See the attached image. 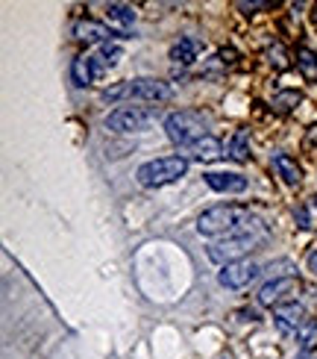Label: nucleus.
<instances>
[{
    "instance_id": "nucleus-1",
    "label": "nucleus",
    "mask_w": 317,
    "mask_h": 359,
    "mask_svg": "<svg viewBox=\"0 0 317 359\" xmlns=\"http://www.w3.org/2000/svg\"><path fill=\"white\" fill-rule=\"evenodd\" d=\"M262 230V221L256 218L250 209L244 206H212L197 218V233L209 236V239H229V236H241V233H253Z\"/></svg>"
},
{
    "instance_id": "nucleus-2",
    "label": "nucleus",
    "mask_w": 317,
    "mask_h": 359,
    "mask_svg": "<svg viewBox=\"0 0 317 359\" xmlns=\"http://www.w3.org/2000/svg\"><path fill=\"white\" fill-rule=\"evenodd\" d=\"M124 97H133V100H150V104H158V100H170L174 97V89L165 83V80H156V77H135V80H124L118 85L103 92V100L115 104V100H124Z\"/></svg>"
},
{
    "instance_id": "nucleus-3",
    "label": "nucleus",
    "mask_w": 317,
    "mask_h": 359,
    "mask_svg": "<svg viewBox=\"0 0 317 359\" xmlns=\"http://www.w3.org/2000/svg\"><path fill=\"white\" fill-rule=\"evenodd\" d=\"M185 171H189V160L185 156H162V160H150L135 171V180L144 189H162V185L177 183Z\"/></svg>"
},
{
    "instance_id": "nucleus-4",
    "label": "nucleus",
    "mask_w": 317,
    "mask_h": 359,
    "mask_svg": "<svg viewBox=\"0 0 317 359\" xmlns=\"http://www.w3.org/2000/svg\"><path fill=\"white\" fill-rule=\"evenodd\" d=\"M209 121V115L203 112H191V109H182V112H170L165 118V133L168 139L179 148H189L194 145L197 139H203V124Z\"/></svg>"
},
{
    "instance_id": "nucleus-5",
    "label": "nucleus",
    "mask_w": 317,
    "mask_h": 359,
    "mask_svg": "<svg viewBox=\"0 0 317 359\" xmlns=\"http://www.w3.org/2000/svg\"><path fill=\"white\" fill-rule=\"evenodd\" d=\"M158 121V109H141V106H121L106 115V130L112 133H144Z\"/></svg>"
},
{
    "instance_id": "nucleus-6",
    "label": "nucleus",
    "mask_w": 317,
    "mask_h": 359,
    "mask_svg": "<svg viewBox=\"0 0 317 359\" xmlns=\"http://www.w3.org/2000/svg\"><path fill=\"white\" fill-rule=\"evenodd\" d=\"M265 239V230L262 233H241V236H229V239H218V241H212L209 245V260L214 265H229V262H238L244 253H247L250 248H256L258 241Z\"/></svg>"
},
{
    "instance_id": "nucleus-7",
    "label": "nucleus",
    "mask_w": 317,
    "mask_h": 359,
    "mask_svg": "<svg viewBox=\"0 0 317 359\" xmlns=\"http://www.w3.org/2000/svg\"><path fill=\"white\" fill-rule=\"evenodd\" d=\"M262 274V265L253 262V260H238V262H229L218 271V283L223 289H247L253 280H258Z\"/></svg>"
},
{
    "instance_id": "nucleus-8",
    "label": "nucleus",
    "mask_w": 317,
    "mask_h": 359,
    "mask_svg": "<svg viewBox=\"0 0 317 359\" xmlns=\"http://www.w3.org/2000/svg\"><path fill=\"white\" fill-rule=\"evenodd\" d=\"M297 292H300L297 277H273V280H267L262 286V289H258V304L277 309L282 304H291Z\"/></svg>"
},
{
    "instance_id": "nucleus-9",
    "label": "nucleus",
    "mask_w": 317,
    "mask_h": 359,
    "mask_svg": "<svg viewBox=\"0 0 317 359\" xmlns=\"http://www.w3.org/2000/svg\"><path fill=\"white\" fill-rule=\"evenodd\" d=\"M103 71H106V65L100 62V56H77L74 65H71V80H74L77 89H85V85H91Z\"/></svg>"
},
{
    "instance_id": "nucleus-10",
    "label": "nucleus",
    "mask_w": 317,
    "mask_h": 359,
    "mask_svg": "<svg viewBox=\"0 0 317 359\" xmlns=\"http://www.w3.org/2000/svg\"><path fill=\"white\" fill-rule=\"evenodd\" d=\"M273 321H277V327L282 330V333H300V327L306 324L309 318H306V309H302L297 300H291V304H282V307H277L273 309Z\"/></svg>"
},
{
    "instance_id": "nucleus-11",
    "label": "nucleus",
    "mask_w": 317,
    "mask_h": 359,
    "mask_svg": "<svg viewBox=\"0 0 317 359\" xmlns=\"http://www.w3.org/2000/svg\"><path fill=\"white\" fill-rule=\"evenodd\" d=\"M206 185L214 192H226V195H238L247 189V177L241 174H233V171H209V174H203Z\"/></svg>"
},
{
    "instance_id": "nucleus-12",
    "label": "nucleus",
    "mask_w": 317,
    "mask_h": 359,
    "mask_svg": "<svg viewBox=\"0 0 317 359\" xmlns=\"http://www.w3.org/2000/svg\"><path fill=\"white\" fill-rule=\"evenodd\" d=\"M106 18L112 24V33L118 38H126V33L133 30V24H135V9L126 6V3H109Z\"/></svg>"
},
{
    "instance_id": "nucleus-13",
    "label": "nucleus",
    "mask_w": 317,
    "mask_h": 359,
    "mask_svg": "<svg viewBox=\"0 0 317 359\" xmlns=\"http://www.w3.org/2000/svg\"><path fill=\"white\" fill-rule=\"evenodd\" d=\"M74 36L80 38V41H100V45H106V41L115 36L112 33V27L106 30L100 21H94V18H80L77 24H74Z\"/></svg>"
},
{
    "instance_id": "nucleus-14",
    "label": "nucleus",
    "mask_w": 317,
    "mask_h": 359,
    "mask_svg": "<svg viewBox=\"0 0 317 359\" xmlns=\"http://www.w3.org/2000/svg\"><path fill=\"white\" fill-rule=\"evenodd\" d=\"M185 150H189L197 162H212V160H221V156H223L221 139H214V136H209V133H206L203 139H197L194 145H189Z\"/></svg>"
},
{
    "instance_id": "nucleus-15",
    "label": "nucleus",
    "mask_w": 317,
    "mask_h": 359,
    "mask_svg": "<svg viewBox=\"0 0 317 359\" xmlns=\"http://www.w3.org/2000/svg\"><path fill=\"white\" fill-rule=\"evenodd\" d=\"M273 168H277V174L282 177V183L288 185H297L302 180V168L297 165V160H291L288 153H277L273 156Z\"/></svg>"
},
{
    "instance_id": "nucleus-16",
    "label": "nucleus",
    "mask_w": 317,
    "mask_h": 359,
    "mask_svg": "<svg viewBox=\"0 0 317 359\" xmlns=\"http://www.w3.org/2000/svg\"><path fill=\"white\" fill-rule=\"evenodd\" d=\"M197 53H200V41L191 38V36H185V38L174 41V48H170V59L179 62V65H191L197 59Z\"/></svg>"
},
{
    "instance_id": "nucleus-17",
    "label": "nucleus",
    "mask_w": 317,
    "mask_h": 359,
    "mask_svg": "<svg viewBox=\"0 0 317 359\" xmlns=\"http://www.w3.org/2000/svg\"><path fill=\"white\" fill-rule=\"evenodd\" d=\"M300 100H302L300 92L288 89V92H279L277 97L270 100V109H273V112H279V115H288V112H294V109L300 106Z\"/></svg>"
},
{
    "instance_id": "nucleus-18",
    "label": "nucleus",
    "mask_w": 317,
    "mask_h": 359,
    "mask_svg": "<svg viewBox=\"0 0 317 359\" xmlns=\"http://www.w3.org/2000/svg\"><path fill=\"white\" fill-rule=\"evenodd\" d=\"M229 156H233L235 162H247L250 160V136L247 130H238L229 141Z\"/></svg>"
},
{
    "instance_id": "nucleus-19",
    "label": "nucleus",
    "mask_w": 317,
    "mask_h": 359,
    "mask_svg": "<svg viewBox=\"0 0 317 359\" xmlns=\"http://www.w3.org/2000/svg\"><path fill=\"white\" fill-rule=\"evenodd\" d=\"M297 68L302 71L306 80H317V53L309 48H300L297 50Z\"/></svg>"
},
{
    "instance_id": "nucleus-20",
    "label": "nucleus",
    "mask_w": 317,
    "mask_h": 359,
    "mask_svg": "<svg viewBox=\"0 0 317 359\" xmlns=\"http://www.w3.org/2000/svg\"><path fill=\"white\" fill-rule=\"evenodd\" d=\"M97 56H100V62H103L106 68H115V65L124 59V48H121V45H115V41H106V45H100Z\"/></svg>"
},
{
    "instance_id": "nucleus-21",
    "label": "nucleus",
    "mask_w": 317,
    "mask_h": 359,
    "mask_svg": "<svg viewBox=\"0 0 317 359\" xmlns=\"http://www.w3.org/2000/svg\"><path fill=\"white\" fill-rule=\"evenodd\" d=\"M297 342H300V348L302 351H314V342H317V321H306L300 327V333H297Z\"/></svg>"
},
{
    "instance_id": "nucleus-22",
    "label": "nucleus",
    "mask_w": 317,
    "mask_h": 359,
    "mask_svg": "<svg viewBox=\"0 0 317 359\" xmlns=\"http://www.w3.org/2000/svg\"><path fill=\"white\" fill-rule=\"evenodd\" d=\"M273 3H267V0H258V3H256V0H253V3H247V0H241V3H238V9L244 12V15H256V12L258 9H270Z\"/></svg>"
},
{
    "instance_id": "nucleus-23",
    "label": "nucleus",
    "mask_w": 317,
    "mask_h": 359,
    "mask_svg": "<svg viewBox=\"0 0 317 359\" xmlns=\"http://www.w3.org/2000/svg\"><path fill=\"white\" fill-rule=\"evenodd\" d=\"M267 56H270V65H277L279 71H282V68H288V59H285V50H282L279 45H277V48H270V50H267Z\"/></svg>"
},
{
    "instance_id": "nucleus-24",
    "label": "nucleus",
    "mask_w": 317,
    "mask_h": 359,
    "mask_svg": "<svg viewBox=\"0 0 317 359\" xmlns=\"http://www.w3.org/2000/svg\"><path fill=\"white\" fill-rule=\"evenodd\" d=\"M294 218H297V227H300V230H309V227H311V221H309V209H306V206H297Z\"/></svg>"
},
{
    "instance_id": "nucleus-25",
    "label": "nucleus",
    "mask_w": 317,
    "mask_h": 359,
    "mask_svg": "<svg viewBox=\"0 0 317 359\" xmlns=\"http://www.w3.org/2000/svg\"><path fill=\"white\" fill-rule=\"evenodd\" d=\"M306 265H309V271H311V274L317 277V251H311V253L306 256Z\"/></svg>"
},
{
    "instance_id": "nucleus-26",
    "label": "nucleus",
    "mask_w": 317,
    "mask_h": 359,
    "mask_svg": "<svg viewBox=\"0 0 317 359\" xmlns=\"http://www.w3.org/2000/svg\"><path fill=\"white\" fill-rule=\"evenodd\" d=\"M238 315H241V321H258V312H253V309H250V312L244 309V312H238Z\"/></svg>"
},
{
    "instance_id": "nucleus-27",
    "label": "nucleus",
    "mask_w": 317,
    "mask_h": 359,
    "mask_svg": "<svg viewBox=\"0 0 317 359\" xmlns=\"http://www.w3.org/2000/svg\"><path fill=\"white\" fill-rule=\"evenodd\" d=\"M297 359H317V351H300Z\"/></svg>"
},
{
    "instance_id": "nucleus-28",
    "label": "nucleus",
    "mask_w": 317,
    "mask_h": 359,
    "mask_svg": "<svg viewBox=\"0 0 317 359\" xmlns=\"http://www.w3.org/2000/svg\"><path fill=\"white\" fill-rule=\"evenodd\" d=\"M314 18H317V3H314Z\"/></svg>"
},
{
    "instance_id": "nucleus-29",
    "label": "nucleus",
    "mask_w": 317,
    "mask_h": 359,
    "mask_svg": "<svg viewBox=\"0 0 317 359\" xmlns=\"http://www.w3.org/2000/svg\"><path fill=\"white\" fill-rule=\"evenodd\" d=\"M314 206H317V197H314Z\"/></svg>"
}]
</instances>
